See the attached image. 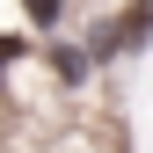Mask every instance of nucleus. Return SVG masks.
I'll list each match as a JSON object with an SVG mask.
<instances>
[{
  "label": "nucleus",
  "instance_id": "nucleus-1",
  "mask_svg": "<svg viewBox=\"0 0 153 153\" xmlns=\"http://www.w3.org/2000/svg\"><path fill=\"white\" fill-rule=\"evenodd\" d=\"M146 36H153V0H139V7H131V22L117 29V44H124V51H139Z\"/></svg>",
  "mask_w": 153,
  "mask_h": 153
},
{
  "label": "nucleus",
  "instance_id": "nucleus-2",
  "mask_svg": "<svg viewBox=\"0 0 153 153\" xmlns=\"http://www.w3.org/2000/svg\"><path fill=\"white\" fill-rule=\"evenodd\" d=\"M51 73H59V80L73 88V80H88V59H80L73 44H51Z\"/></svg>",
  "mask_w": 153,
  "mask_h": 153
},
{
  "label": "nucleus",
  "instance_id": "nucleus-3",
  "mask_svg": "<svg viewBox=\"0 0 153 153\" xmlns=\"http://www.w3.org/2000/svg\"><path fill=\"white\" fill-rule=\"evenodd\" d=\"M22 7H29V22H36V29H51V22L66 15V0H22Z\"/></svg>",
  "mask_w": 153,
  "mask_h": 153
}]
</instances>
